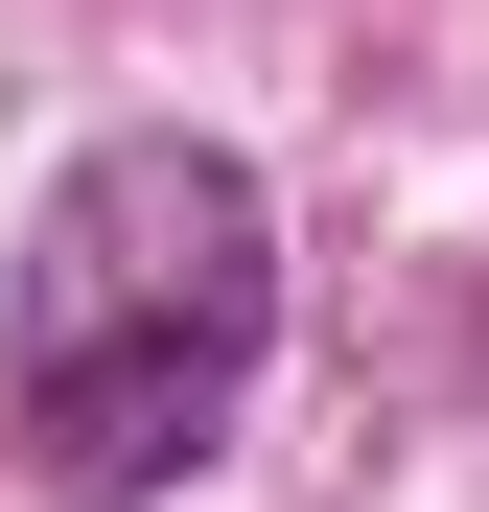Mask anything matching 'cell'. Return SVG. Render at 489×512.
<instances>
[{
    "label": "cell",
    "instance_id": "6da1fadb",
    "mask_svg": "<svg viewBox=\"0 0 489 512\" xmlns=\"http://www.w3.org/2000/svg\"><path fill=\"white\" fill-rule=\"evenodd\" d=\"M280 350V187L233 140H94L0 280V419L47 489H163Z\"/></svg>",
    "mask_w": 489,
    "mask_h": 512
}]
</instances>
